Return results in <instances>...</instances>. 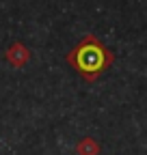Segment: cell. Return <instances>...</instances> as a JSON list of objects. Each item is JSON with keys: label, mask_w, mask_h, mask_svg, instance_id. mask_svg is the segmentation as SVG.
Wrapping results in <instances>:
<instances>
[{"label": "cell", "mask_w": 147, "mask_h": 155, "mask_svg": "<svg viewBox=\"0 0 147 155\" xmlns=\"http://www.w3.org/2000/svg\"><path fill=\"white\" fill-rule=\"evenodd\" d=\"M76 151H78V155H97L100 153V147H97V142L93 138H82L78 142Z\"/></svg>", "instance_id": "obj_3"}, {"label": "cell", "mask_w": 147, "mask_h": 155, "mask_svg": "<svg viewBox=\"0 0 147 155\" xmlns=\"http://www.w3.org/2000/svg\"><path fill=\"white\" fill-rule=\"evenodd\" d=\"M67 61L76 67L87 80H95L100 75V71L106 69V65L110 63V54L95 41L93 37H87L84 43L78 45L67 56Z\"/></svg>", "instance_id": "obj_1"}, {"label": "cell", "mask_w": 147, "mask_h": 155, "mask_svg": "<svg viewBox=\"0 0 147 155\" xmlns=\"http://www.w3.org/2000/svg\"><path fill=\"white\" fill-rule=\"evenodd\" d=\"M7 58H9V63H13L15 67H24L26 61H28V52L22 43H15L9 52H7Z\"/></svg>", "instance_id": "obj_2"}]
</instances>
